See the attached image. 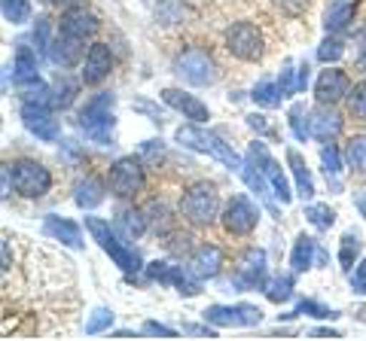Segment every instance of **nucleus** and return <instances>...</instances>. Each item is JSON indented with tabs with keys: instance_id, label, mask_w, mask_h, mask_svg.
<instances>
[{
	"instance_id": "nucleus-1",
	"label": "nucleus",
	"mask_w": 366,
	"mask_h": 341,
	"mask_svg": "<svg viewBox=\"0 0 366 341\" xmlns=\"http://www.w3.org/2000/svg\"><path fill=\"white\" fill-rule=\"evenodd\" d=\"M174 141L183 143V146H189V150H196V153H208L214 158H220V162L229 168V170H235L238 177L244 174V168H247V158L238 156L232 146H229L220 134H214V131H204V128H196V125H180V128L174 131Z\"/></svg>"
},
{
	"instance_id": "nucleus-2",
	"label": "nucleus",
	"mask_w": 366,
	"mask_h": 341,
	"mask_svg": "<svg viewBox=\"0 0 366 341\" xmlns=\"http://www.w3.org/2000/svg\"><path fill=\"white\" fill-rule=\"evenodd\" d=\"M113 104H117V95L113 92H98V95H92L86 101L83 110H79V128L86 131L89 141H95L101 146L113 143V128H117Z\"/></svg>"
},
{
	"instance_id": "nucleus-3",
	"label": "nucleus",
	"mask_w": 366,
	"mask_h": 341,
	"mask_svg": "<svg viewBox=\"0 0 366 341\" xmlns=\"http://www.w3.org/2000/svg\"><path fill=\"white\" fill-rule=\"evenodd\" d=\"M180 213H183V220L189 225H196V229L211 225L217 217H220V195H217V186L208 183V180L192 183L180 195Z\"/></svg>"
},
{
	"instance_id": "nucleus-4",
	"label": "nucleus",
	"mask_w": 366,
	"mask_h": 341,
	"mask_svg": "<svg viewBox=\"0 0 366 341\" xmlns=\"http://www.w3.org/2000/svg\"><path fill=\"white\" fill-rule=\"evenodd\" d=\"M86 229L92 232V238L98 241V247L104 250V253L117 263L122 271H129V275H134V271H141L144 263H141V253H137L134 247L129 244H122L117 232L110 229V223L107 220H101V217H86Z\"/></svg>"
},
{
	"instance_id": "nucleus-5",
	"label": "nucleus",
	"mask_w": 366,
	"mask_h": 341,
	"mask_svg": "<svg viewBox=\"0 0 366 341\" xmlns=\"http://www.w3.org/2000/svg\"><path fill=\"white\" fill-rule=\"evenodd\" d=\"M226 52L235 55L238 61H259L262 52H266V43H262V31L254 21H235L229 25L223 34Z\"/></svg>"
},
{
	"instance_id": "nucleus-6",
	"label": "nucleus",
	"mask_w": 366,
	"mask_h": 341,
	"mask_svg": "<svg viewBox=\"0 0 366 341\" xmlns=\"http://www.w3.org/2000/svg\"><path fill=\"white\" fill-rule=\"evenodd\" d=\"M6 168H9V174H13V186H16L19 195H25V198H43L46 192L52 189L49 168L40 165V162H34V158H19V162L6 165Z\"/></svg>"
},
{
	"instance_id": "nucleus-7",
	"label": "nucleus",
	"mask_w": 366,
	"mask_h": 341,
	"mask_svg": "<svg viewBox=\"0 0 366 341\" xmlns=\"http://www.w3.org/2000/svg\"><path fill=\"white\" fill-rule=\"evenodd\" d=\"M174 73L189 86H214L217 76H220V67H217L208 49H187L177 55Z\"/></svg>"
},
{
	"instance_id": "nucleus-8",
	"label": "nucleus",
	"mask_w": 366,
	"mask_h": 341,
	"mask_svg": "<svg viewBox=\"0 0 366 341\" xmlns=\"http://www.w3.org/2000/svg\"><path fill=\"white\" fill-rule=\"evenodd\" d=\"M266 275H269L266 250H262V247H247V250H242V256H238L232 287H235L238 292H247V290H266V283H269Z\"/></svg>"
},
{
	"instance_id": "nucleus-9",
	"label": "nucleus",
	"mask_w": 366,
	"mask_h": 341,
	"mask_svg": "<svg viewBox=\"0 0 366 341\" xmlns=\"http://www.w3.org/2000/svg\"><path fill=\"white\" fill-rule=\"evenodd\" d=\"M144 165H141V158H134V156H122L113 162L110 168V174H107V183H110V192L117 198H132L137 195V192L144 189Z\"/></svg>"
},
{
	"instance_id": "nucleus-10",
	"label": "nucleus",
	"mask_w": 366,
	"mask_h": 341,
	"mask_svg": "<svg viewBox=\"0 0 366 341\" xmlns=\"http://www.w3.org/2000/svg\"><path fill=\"white\" fill-rule=\"evenodd\" d=\"M247 162H254V165L262 170V177H266V180H269V186H272V195L278 198L281 204H290V201H293V192H290L287 177H284V170L278 168V162H274V158L269 156L266 143H262V141H254V143H250Z\"/></svg>"
},
{
	"instance_id": "nucleus-11",
	"label": "nucleus",
	"mask_w": 366,
	"mask_h": 341,
	"mask_svg": "<svg viewBox=\"0 0 366 341\" xmlns=\"http://www.w3.org/2000/svg\"><path fill=\"white\" fill-rule=\"evenodd\" d=\"M220 223H223V229H226V235H235V238H244V235H250L257 229V223H259V210L254 208V201H250L247 195H232L226 201V210H223V217H220Z\"/></svg>"
},
{
	"instance_id": "nucleus-12",
	"label": "nucleus",
	"mask_w": 366,
	"mask_h": 341,
	"mask_svg": "<svg viewBox=\"0 0 366 341\" xmlns=\"http://www.w3.org/2000/svg\"><path fill=\"white\" fill-rule=\"evenodd\" d=\"M147 278L156 280V283H171V287H177L180 295H199L202 292V283L189 268L171 265L165 259H156V263L147 265Z\"/></svg>"
},
{
	"instance_id": "nucleus-13",
	"label": "nucleus",
	"mask_w": 366,
	"mask_h": 341,
	"mask_svg": "<svg viewBox=\"0 0 366 341\" xmlns=\"http://www.w3.org/2000/svg\"><path fill=\"white\" fill-rule=\"evenodd\" d=\"M204 323L211 326H257L262 320V311L257 305H211L202 311Z\"/></svg>"
},
{
	"instance_id": "nucleus-14",
	"label": "nucleus",
	"mask_w": 366,
	"mask_h": 341,
	"mask_svg": "<svg viewBox=\"0 0 366 341\" xmlns=\"http://www.w3.org/2000/svg\"><path fill=\"white\" fill-rule=\"evenodd\" d=\"M21 122H25V128L31 134H37L46 143L59 141V134H61L59 119H52V110H49V104H43V101H25V104H21Z\"/></svg>"
},
{
	"instance_id": "nucleus-15",
	"label": "nucleus",
	"mask_w": 366,
	"mask_h": 341,
	"mask_svg": "<svg viewBox=\"0 0 366 341\" xmlns=\"http://www.w3.org/2000/svg\"><path fill=\"white\" fill-rule=\"evenodd\" d=\"M351 92V83H348V73L339 71V67H327V71H320L317 83H315V98L320 107H333L339 104L342 98H348Z\"/></svg>"
},
{
	"instance_id": "nucleus-16",
	"label": "nucleus",
	"mask_w": 366,
	"mask_h": 341,
	"mask_svg": "<svg viewBox=\"0 0 366 341\" xmlns=\"http://www.w3.org/2000/svg\"><path fill=\"white\" fill-rule=\"evenodd\" d=\"M101 31V21L95 13H89L86 6H74V9H64V16L59 21V34H64V37H74L79 43L92 40L95 34Z\"/></svg>"
},
{
	"instance_id": "nucleus-17",
	"label": "nucleus",
	"mask_w": 366,
	"mask_h": 341,
	"mask_svg": "<svg viewBox=\"0 0 366 341\" xmlns=\"http://www.w3.org/2000/svg\"><path fill=\"white\" fill-rule=\"evenodd\" d=\"M113 71V52L107 43H92L83 61V86H101Z\"/></svg>"
},
{
	"instance_id": "nucleus-18",
	"label": "nucleus",
	"mask_w": 366,
	"mask_h": 341,
	"mask_svg": "<svg viewBox=\"0 0 366 341\" xmlns=\"http://www.w3.org/2000/svg\"><path fill=\"white\" fill-rule=\"evenodd\" d=\"M192 275H196L199 280H211L220 275V268H223V253H220V247H214V244H202L192 250V256H189V265H187Z\"/></svg>"
},
{
	"instance_id": "nucleus-19",
	"label": "nucleus",
	"mask_w": 366,
	"mask_h": 341,
	"mask_svg": "<svg viewBox=\"0 0 366 341\" xmlns=\"http://www.w3.org/2000/svg\"><path fill=\"white\" fill-rule=\"evenodd\" d=\"M162 101L168 107H174L177 113H183L187 119H192V122H208L211 119L208 107H204L196 95H187V92H180V88H165Z\"/></svg>"
},
{
	"instance_id": "nucleus-20",
	"label": "nucleus",
	"mask_w": 366,
	"mask_h": 341,
	"mask_svg": "<svg viewBox=\"0 0 366 341\" xmlns=\"http://www.w3.org/2000/svg\"><path fill=\"white\" fill-rule=\"evenodd\" d=\"M43 235L52 238V241H61L64 247L71 250H83V232H79V225L74 220H61V217H46L43 220Z\"/></svg>"
},
{
	"instance_id": "nucleus-21",
	"label": "nucleus",
	"mask_w": 366,
	"mask_h": 341,
	"mask_svg": "<svg viewBox=\"0 0 366 341\" xmlns=\"http://www.w3.org/2000/svg\"><path fill=\"white\" fill-rule=\"evenodd\" d=\"M360 0H330L327 13H324V31L327 34H342L351 28L354 13H357Z\"/></svg>"
},
{
	"instance_id": "nucleus-22",
	"label": "nucleus",
	"mask_w": 366,
	"mask_h": 341,
	"mask_svg": "<svg viewBox=\"0 0 366 341\" xmlns=\"http://www.w3.org/2000/svg\"><path fill=\"white\" fill-rule=\"evenodd\" d=\"M13 76L19 86H40V67H37V52L28 43H16V64Z\"/></svg>"
},
{
	"instance_id": "nucleus-23",
	"label": "nucleus",
	"mask_w": 366,
	"mask_h": 341,
	"mask_svg": "<svg viewBox=\"0 0 366 341\" xmlns=\"http://www.w3.org/2000/svg\"><path fill=\"white\" fill-rule=\"evenodd\" d=\"M49 58L59 67H74V64H79V58H83V43L59 34V37L52 40V46H49Z\"/></svg>"
},
{
	"instance_id": "nucleus-24",
	"label": "nucleus",
	"mask_w": 366,
	"mask_h": 341,
	"mask_svg": "<svg viewBox=\"0 0 366 341\" xmlns=\"http://www.w3.org/2000/svg\"><path fill=\"white\" fill-rule=\"evenodd\" d=\"M342 131V116L333 110H315L312 113V138L320 143H333V138Z\"/></svg>"
},
{
	"instance_id": "nucleus-25",
	"label": "nucleus",
	"mask_w": 366,
	"mask_h": 341,
	"mask_svg": "<svg viewBox=\"0 0 366 341\" xmlns=\"http://www.w3.org/2000/svg\"><path fill=\"white\" fill-rule=\"evenodd\" d=\"M315 259H317V241L312 235H300L296 238V244H293V253H290V265L296 275H302V271H308L315 265Z\"/></svg>"
},
{
	"instance_id": "nucleus-26",
	"label": "nucleus",
	"mask_w": 366,
	"mask_h": 341,
	"mask_svg": "<svg viewBox=\"0 0 366 341\" xmlns=\"http://www.w3.org/2000/svg\"><path fill=\"white\" fill-rule=\"evenodd\" d=\"M74 201H76V208H83V210H95L98 204L104 201V183H101L98 177L79 180L74 189Z\"/></svg>"
},
{
	"instance_id": "nucleus-27",
	"label": "nucleus",
	"mask_w": 366,
	"mask_h": 341,
	"mask_svg": "<svg viewBox=\"0 0 366 341\" xmlns=\"http://www.w3.org/2000/svg\"><path fill=\"white\" fill-rule=\"evenodd\" d=\"M287 162H290V170H293V177H296V192H300V198H302V201H308V198L315 195L312 170H308L305 158L296 153V150H287Z\"/></svg>"
},
{
	"instance_id": "nucleus-28",
	"label": "nucleus",
	"mask_w": 366,
	"mask_h": 341,
	"mask_svg": "<svg viewBox=\"0 0 366 341\" xmlns=\"http://www.w3.org/2000/svg\"><path fill=\"white\" fill-rule=\"evenodd\" d=\"M74 98H76V83L67 73H61L49 86V107L52 110H67V107L74 104Z\"/></svg>"
},
{
	"instance_id": "nucleus-29",
	"label": "nucleus",
	"mask_w": 366,
	"mask_h": 341,
	"mask_svg": "<svg viewBox=\"0 0 366 341\" xmlns=\"http://www.w3.org/2000/svg\"><path fill=\"white\" fill-rule=\"evenodd\" d=\"M360 250H363V241H360V235H357V232H345V235H342V247H339L342 271H348V275H351L354 263L360 259Z\"/></svg>"
},
{
	"instance_id": "nucleus-30",
	"label": "nucleus",
	"mask_w": 366,
	"mask_h": 341,
	"mask_svg": "<svg viewBox=\"0 0 366 341\" xmlns=\"http://www.w3.org/2000/svg\"><path fill=\"white\" fill-rule=\"evenodd\" d=\"M254 104H259V107H266V110H272V107H278L281 104V88H278V83L274 79H259V83L254 86Z\"/></svg>"
},
{
	"instance_id": "nucleus-31",
	"label": "nucleus",
	"mask_w": 366,
	"mask_h": 341,
	"mask_svg": "<svg viewBox=\"0 0 366 341\" xmlns=\"http://www.w3.org/2000/svg\"><path fill=\"white\" fill-rule=\"evenodd\" d=\"M284 317H315V320H336L339 311L336 308H327V305H320L315 299H302L300 305H296V311L284 314Z\"/></svg>"
},
{
	"instance_id": "nucleus-32",
	"label": "nucleus",
	"mask_w": 366,
	"mask_h": 341,
	"mask_svg": "<svg viewBox=\"0 0 366 341\" xmlns=\"http://www.w3.org/2000/svg\"><path fill=\"white\" fill-rule=\"evenodd\" d=\"M345 162L351 170H357V174H366V138L357 134V138H351L345 143Z\"/></svg>"
},
{
	"instance_id": "nucleus-33",
	"label": "nucleus",
	"mask_w": 366,
	"mask_h": 341,
	"mask_svg": "<svg viewBox=\"0 0 366 341\" xmlns=\"http://www.w3.org/2000/svg\"><path fill=\"white\" fill-rule=\"evenodd\" d=\"M290 131H293L296 141L312 138V113L305 110V104H293V110H290Z\"/></svg>"
},
{
	"instance_id": "nucleus-34",
	"label": "nucleus",
	"mask_w": 366,
	"mask_h": 341,
	"mask_svg": "<svg viewBox=\"0 0 366 341\" xmlns=\"http://www.w3.org/2000/svg\"><path fill=\"white\" fill-rule=\"evenodd\" d=\"M266 295H269V302L284 305L293 295V275H274L266 283Z\"/></svg>"
},
{
	"instance_id": "nucleus-35",
	"label": "nucleus",
	"mask_w": 366,
	"mask_h": 341,
	"mask_svg": "<svg viewBox=\"0 0 366 341\" xmlns=\"http://www.w3.org/2000/svg\"><path fill=\"white\" fill-rule=\"evenodd\" d=\"M187 16L189 13L183 6V0H159V6H156V21H162V25H177Z\"/></svg>"
},
{
	"instance_id": "nucleus-36",
	"label": "nucleus",
	"mask_w": 366,
	"mask_h": 341,
	"mask_svg": "<svg viewBox=\"0 0 366 341\" xmlns=\"http://www.w3.org/2000/svg\"><path fill=\"white\" fill-rule=\"evenodd\" d=\"M0 9L9 25H25L31 19V0H0Z\"/></svg>"
},
{
	"instance_id": "nucleus-37",
	"label": "nucleus",
	"mask_w": 366,
	"mask_h": 341,
	"mask_svg": "<svg viewBox=\"0 0 366 341\" xmlns=\"http://www.w3.org/2000/svg\"><path fill=\"white\" fill-rule=\"evenodd\" d=\"M305 220L315 225V229H320V232H327L330 225L336 223V210L330 208V204H308L305 208Z\"/></svg>"
},
{
	"instance_id": "nucleus-38",
	"label": "nucleus",
	"mask_w": 366,
	"mask_h": 341,
	"mask_svg": "<svg viewBox=\"0 0 366 341\" xmlns=\"http://www.w3.org/2000/svg\"><path fill=\"white\" fill-rule=\"evenodd\" d=\"M119 225L125 229V235H129V238H141L144 229H147V217L141 210H125L119 217Z\"/></svg>"
},
{
	"instance_id": "nucleus-39",
	"label": "nucleus",
	"mask_w": 366,
	"mask_h": 341,
	"mask_svg": "<svg viewBox=\"0 0 366 341\" xmlns=\"http://www.w3.org/2000/svg\"><path fill=\"white\" fill-rule=\"evenodd\" d=\"M113 326V311L110 308H95L92 311V317L86 320V335H98L104 332V329Z\"/></svg>"
},
{
	"instance_id": "nucleus-40",
	"label": "nucleus",
	"mask_w": 366,
	"mask_h": 341,
	"mask_svg": "<svg viewBox=\"0 0 366 341\" xmlns=\"http://www.w3.org/2000/svg\"><path fill=\"white\" fill-rule=\"evenodd\" d=\"M342 55H345V43H342L339 37H327V40L317 46V58L324 61V64H330V61H339Z\"/></svg>"
},
{
	"instance_id": "nucleus-41",
	"label": "nucleus",
	"mask_w": 366,
	"mask_h": 341,
	"mask_svg": "<svg viewBox=\"0 0 366 341\" xmlns=\"http://www.w3.org/2000/svg\"><path fill=\"white\" fill-rule=\"evenodd\" d=\"M348 107L357 119H366V79L354 83V88L348 92Z\"/></svg>"
},
{
	"instance_id": "nucleus-42",
	"label": "nucleus",
	"mask_w": 366,
	"mask_h": 341,
	"mask_svg": "<svg viewBox=\"0 0 366 341\" xmlns=\"http://www.w3.org/2000/svg\"><path fill=\"white\" fill-rule=\"evenodd\" d=\"M320 162H324V170H327V177H339L342 174V156L336 150V143H327L324 150H320Z\"/></svg>"
},
{
	"instance_id": "nucleus-43",
	"label": "nucleus",
	"mask_w": 366,
	"mask_h": 341,
	"mask_svg": "<svg viewBox=\"0 0 366 341\" xmlns=\"http://www.w3.org/2000/svg\"><path fill=\"white\" fill-rule=\"evenodd\" d=\"M49 31H52V21L40 16L37 19V25H34V43H37V49L49 55V46H52V40H49Z\"/></svg>"
},
{
	"instance_id": "nucleus-44",
	"label": "nucleus",
	"mask_w": 366,
	"mask_h": 341,
	"mask_svg": "<svg viewBox=\"0 0 366 341\" xmlns=\"http://www.w3.org/2000/svg\"><path fill=\"white\" fill-rule=\"evenodd\" d=\"M293 61H284V67H281V79H278V88H281V95L284 98H290L293 92H300V88H296V83H293Z\"/></svg>"
},
{
	"instance_id": "nucleus-45",
	"label": "nucleus",
	"mask_w": 366,
	"mask_h": 341,
	"mask_svg": "<svg viewBox=\"0 0 366 341\" xmlns=\"http://www.w3.org/2000/svg\"><path fill=\"white\" fill-rule=\"evenodd\" d=\"M351 290L357 295H366V259H360L357 268H351Z\"/></svg>"
},
{
	"instance_id": "nucleus-46",
	"label": "nucleus",
	"mask_w": 366,
	"mask_h": 341,
	"mask_svg": "<svg viewBox=\"0 0 366 341\" xmlns=\"http://www.w3.org/2000/svg\"><path fill=\"white\" fill-rule=\"evenodd\" d=\"M144 332H147V335H162V338H174V335H177L174 329H168V326L156 323V320H147V323H144Z\"/></svg>"
},
{
	"instance_id": "nucleus-47",
	"label": "nucleus",
	"mask_w": 366,
	"mask_h": 341,
	"mask_svg": "<svg viewBox=\"0 0 366 341\" xmlns=\"http://www.w3.org/2000/svg\"><path fill=\"white\" fill-rule=\"evenodd\" d=\"M278 6H281L287 16H300L302 9L308 6V0H278Z\"/></svg>"
},
{
	"instance_id": "nucleus-48",
	"label": "nucleus",
	"mask_w": 366,
	"mask_h": 341,
	"mask_svg": "<svg viewBox=\"0 0 366 341\" xmlns=\"http://www.w3.org/2000/svg\"><path fill=\"white\" fill-rule=\"evenodd\" d=\"M144 153H147V158H150V162H156V158L162 156V141H147V143H144Z\"/></svg>"
},
{
	"instance_id": "nucleus-49",
	"label": "nucleus",
	"mask_w": 366,
	"mask_h": 341,
	"mask_svg": "<svg viewBox=\"0 0 366 341\" xmlns=\"http://www.w3.org/2000/svg\"><path fill=\"white\" fill-rule=\"evenodd\" d=\"M247 125H250L254 131H259V134H266V131H269L266 116H257V113H250V116H247Z\"/></svg>"
},
{
	"instance_id": "nucleus-50",
	"label": "nucleus",
	"mask_w": 366,
	"mask_h": 341,
	"mask_svg": "<svg viewBox=\"0 0 366 341\" xmlns=\"http://www.w3.org/2000/svg\"><path fill=\"white\" fill-rule=\"evenodd\" d=\"M308 71H312V67H308V61H302L300 64V76H296V88H300V92H305V86H308Z\"/></svg>"
},
{
	"instance_id": "nucleus-51",
	"label": "nucleus",
	"mask_w": 366,
	"mask_h": 341,
	"mask_svg": "<svg viewBox=\"0 0 366 341\" xmlns=\"http://www.w3.org/2000/svg\"><path fill=\"white\" fill-rule=\"evenodd\" d=\"M183 332H189V335H208V338H214V332L208 326H183Z\"/></svg>"
},
{
	"instance_id": "nucleus-52",
	"label": "nucleus",
	"mask_w": 366,
	"mask_h": 341,
	"mask_svg": "<svg viewBox=\"0 0 366 341\" xmlns=\"http://www.w3.org/2000/svg\"><path fill=\"white\" fill-rule=\"evenodd\" d=\"M46 4H52V6H59V9H74V6L83 4V0H46Z\"/></svg>"
},
{
	"instance_id": "nucleus-53",
	"label": "nucleus",
	"mask_w": 366,
	"mask_h": 341,
	"mask_svg": "<svg viewBox=\"0 0 366 341\" xmlns=\"http://www.w3.org/2000/svg\"><path fill=\"white\" fill-rule=\"evenodd\" d=\"M315 338H339V332H330V329H315Z\"/></svg>"
},
{
	"instance_id": "nucleus-54",
	"label": "nucleus",
	"mask_w": 366,
	"mask_h": 341,
	"mask_svg": "<svg viewBox=\"0 0 366 341\" xmlns=\"http://www.w3.org/2000/svg\"><path fill=\"white\" fill-rule=\"evenodd\" d=\"M4 271H9V241L4 238Z\"/></svg>"
},
{
	"instance_id": "nucleus-55",
	"label": "nucleus",
	"mask_w": 366,
	"mask_h": 341,
	"mask_svg": "<svg viewBox=\"0 0 366 341\" xmlns=\"http://www.w3.org/2000/svg\"><path fill=\"white\" fill-rule=\"evenodd\" d=\"M354 204H357V208H360V213L366 217V195H354Z\"/></svg>"
},
{
	"instance_id": "nucleus-56",
	"label": "nucleus",
	"mask_w": 366,
	"mask_h": 341,
	"mask_svg": "<svg viewBox=\"0 0 366 341\" xmlns=\"http://www.w3.org/2000/svg\"><path fill=\"white\" fill-rule=\"evenodd\" d=\"M357 71H363V73H366V49L360 52V58H357Z\"/></svg>"
}]
</instances>
